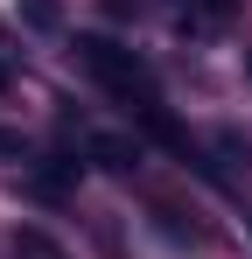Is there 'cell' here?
<instances>
[{"label":"cell","mask_w":252,"mask_h":259,"mask_svg":"<svg viewBox=\"0 0 252 259\" xmlns=\"http://www.w3.org/2000/svg\"><path fill=\"white\" fill-rule=\"evenodd\" d=\"M77 63H84V70H91L105 91L154 105V70H147V63H140L126 42H112V35H77Z\"/></svg>","instance_id":"1"},{"label":"cell","mask_w":252,"mask_h":259,"mask_svg":"<svg viewBox=\"0 0 252 259\" xmlns=\"http://www.w3.org/2000/svg\"><path fill=\"white\" fill-rule=\"evenodd\" d=\"M231 7H238V0H182V14H175V21H182L189 35H217V28L231 21Z\"/></svg>","instance_id":"2"},{"label":"cell","mask_w":252,"mask_h":259,"mask_svg":"<svg viewBox=\"0 0 252 259\" xmlns=\"http://www.w3.org/2000/svg\"><path fill=\"white\" fill-rule=\"evenodd\" d=\"M84 147H91V161H98V168H133V161H140V147L119 140V133H91Z\"/></svg>","instance_id":"3"},{"label":"cell","mask_w":252,"mask_h":259,"mask_svg":"<svg viewBox=\"0 0 252 259\" xmlns=\"http://www.w3.org/2000/svg\"><path fill=\"white\" fill-rule=\"evenodd\" d=\"M14 259H63V245L42 238V231H21V238H14Z\"/></svg>","instance_id":"4"},{"label":"cell","mask_w":252,"mask_h":259,"mask_svg":"<svg viewBox=\"0 0 252 259\" xmlns=\"http://www.w3.org/2000/svg\"><path fill=\"white\" fill-rule=\"evenodd\" d=\"M217 147H224L231 161H245V168H252V140H245V133H231V126H224V133H217Z\"/></svg>","instance_id":"5"},{"label":"cell","mask_w":252,"mask_h":259,"mask_svg":"<svg viewBox=\"0 0 252 259\" xmlns=\"http://www.w3.org/2000/svg\"><path fill=\"white\" fill-rule=\"evenodd\" d=\"M28 21L35 28H56V0H28Z\"/></svg>","instance_id":"6"},{"label":"cell","mask_w":252,"mask_h":259,"mask_svg":"<svg viewBox=\"0 0 252 259\" xmlns=\"http://www.w3.org/2000/svg\"><path fill=\"white\" fill-rule=\"evenodd\" d=\"M98 7H105L112 21H133V14H140V0H98Z\"/></svg>","instance_id":"7"},{"label":"cell","mask_w":252,"mask_h":259,"mask_svg":"<svg viewBox=\"0 0 252 259\" xmlns=\"http://www.w3.org/2000/svg\"><path fill=\"white\" fill-rule=\"evenodd\" d=\"M0 154H28V140H21L14 126H0Z\"/></svg>","instance_id":"8"},{"label":"cell","mask_w":252,"mask_h":259,"mask_svg":"<svg viewBox=\"0 0 252 259\" xmlns=\"http://www.w3.org/2000/svg\"><path fill=\"white\" fill-rule=\"evenodd\" d=\"M0 91H7V70H0Z\"/></svg>","instance_id":"9"}]
</instances>
